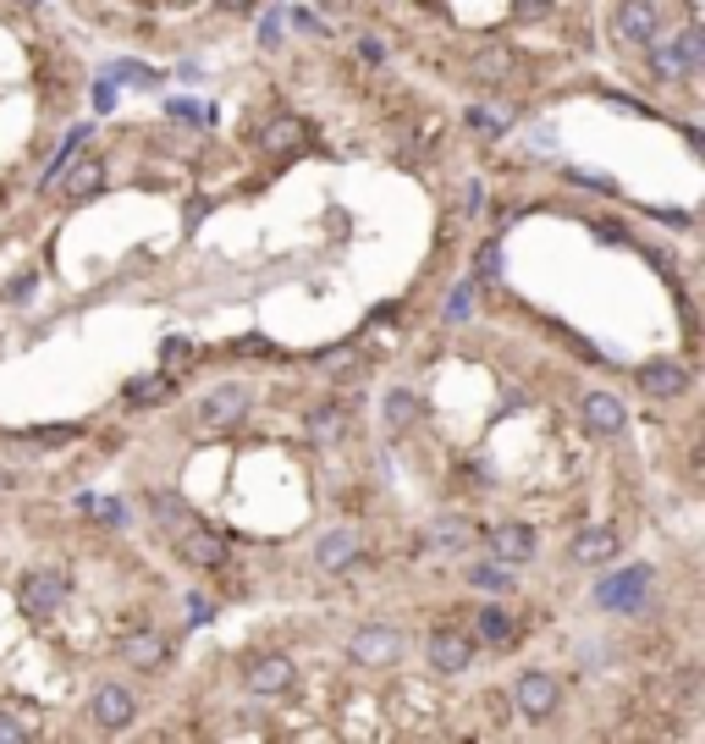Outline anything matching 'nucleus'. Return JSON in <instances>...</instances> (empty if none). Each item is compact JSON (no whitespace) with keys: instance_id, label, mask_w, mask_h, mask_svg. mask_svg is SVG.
Returning a JSON list of instances; mask_svg holds the SVG:
<instances>
[{"instance_id":"1","label":"nucleus","mask_w":705,"mask_h":744,"mask_svg":"<svg viewBox=\"0 0 705 744\" xmlns=\"http://www.w3.org/2000/svg\"><path fill=\"white\" fill-rule=\"evenodd\" d=\"M347 656L359 662V667H392V662L403 656V634H398V629H387V623L359 629V634H352V645H347Z\"/></svg>"},{"instance_id":"2","label":"nucleus","mask_w":705,"mask_h":744,"mask_svg":"<svg viewBox=\"0 0 705 744\" xmlns=\"http://www.w3.org/2000/svg\"><path fill=\"white\" fill-rule=\"evenodd\" d=\"M639 387H645V398L672 403V398H683V392H689V369H683V364H672V358H650V364L639 369Z\"/></svg>"},{"instance_id":"3","label":"nucleus","mask_w":705,"mask_h":744,"mask_svg":"<svg viewBox=\"0 0 705 744\" xmlns=\"http://www.w3.org/2000/svg\"><path fill=\"white\" fill-rule=\"evenodd\" d=\"M612 29H617V40H628V45H650V40H656V29H661L656 0H623Z\"/></svg>"},{"instance_id":"4","label":"nucleus","mask_w":705,"mask_h":744,"mask_svg":"<svg viewBox=\"0 0 705 744\" xmlns=\"http://www.w3.org/2000/svg\"><path fill=\"white\" fill-rule=\"evenodd\" d=\"M513 700H518V711H524V717H551V711H557V700H562V684H557L551 673H524V678H518V689H513Z\"/></svg>"},{"instance_id":"5","label":"nucleus","mask_w":705,"mask_h":744,"mask_svg":"<svg viewBox=\"0 0 705 744\" xmlns=\"http://www.w3.org/2000/svg\"><path fill=\"white\" fill-rule=\"evenodd\" d=\"M133 711H138V706H133V695H127L122 684H100V689L89 695V717H94L100 728H111V733H116V728H127V722H133Z\"/></svg>"},{"instance_id":"6","label":"nucleus","mask_w":705,"mask_h":744,"mask_svg":"<svg viewBox=\"0 0 705 744\" xmlns=\"http://www.w3.org/2000/svg\"><path fill=\"white\" fill-rule=\"evenodd\" d=\"M248 414V392L243 387H215L204 403H199V420L210 425V431H226V425H237Z\"/></svg>"},{"instance_id":"7","label":"nucleus","mask_w":705,"mask_h":744,"mask_svg":"<svg viewBox=\"0 0 705 744\" xmlns=\"http://www.w3.org/2000/svg\"><path fill=\"white\" fill-rule=\"evenodd\" d=\"M177 546H182V557L199 563V568H221V563H226V541L210 535L204 524H188V530L177 535Z\"/></svg>"},{"instance_id":"8","label":"nucleus","mask_w":705,"mask_h":744,"mask_svg":"<svg viewBox=\"0 0 705 744\" xmlns=\"http://www.w3.org/2000/svg\"><path fill=\"white\" fill-rule=\"evenodd\" d=\"M243 684H248L254 695H281V689L292 684V662H287V656H259V662L243 667Z\"/></svg>"},{"instance_id":"9","label":"nucleus","mask_w":705,"mask_h":744,"mask_svg":"<svg viewBox=\"0 0 705 744\" xmlns=\"http://www.w3.org/2000/svg\"><path fill=\"white\" fill-rule=\"evenodd\" d=\"M469 662H474V645H469L463 634H452V629L430 634V667H436V673H463Z\"/></svg>"},{"instance_id":"10","label":"nucleus","mask_w":705,"mask_h":744,"mask_svg":"<svg viewBox=\"0 0 705 744\" xmlns=\"http://www.w3.org/2000/svg\"><path fill=\"white\" fill-rule=\"evenodd\" d=\"M61 601H67V579H61V574H34V579L23 585V607H29L34 618L56 612Z\"/></svg>"},{"instance_id":"11","label":"nucleus","mask_w":705,"mask_h":744,"mask_svg":"<svg viewBox=\"0 0 705 744\" xmlns=\"http://www.w3.org/2000/svg\"><path fill=\"white\" fill-rule=\"evenodd\" d=\"M584 420H590V431H601V436H617V431L628 425V409H623L612 392H590V398H584Z\"/></svg>"},{"instance_id":"12","label":"nucleus","mask_w":705,"mask_h":744,"mask_svg":"<svg viewBox=\"0 0 705 744\" xmlns=\"http://www.w3.org/2000/svg\"><path fill=\"white\" fill-rule=\"evenodd\" d=\"M645 590H650V568H628L612 585H601V607H634Z\"/></svg>"},{"instance_id":"13","label":"nucleus","mask_w":705,"mask_h":744,"mask_svg":"<svg viewBox=\"0 0 705 744\" xmlns=\"http://www.w3.org/2000/svg\"><path fill=\"white\" fill-rule=\"evenodd\" d=\"M491 546H496L507 563H524V557H535V530H524V524H502V530L491 535Z\"/></svg>"},{"instance_id":"14","label":"nucleus","mask_w":705,"mask_h":744,"mask_svg":"<svg viewBox=\"0 0 705 744\" xmlns=\"http://www.w3.org/2000/svg\"><path fill=\"white\" fill-rule=\"evenodd\" d=\"M617 557V530H584L573 541V563H606Z\"/></svg>"},{"instance_id":"15","label":"nucleus","mask_w":705,"mask_h":744,"mask_svg":"<svg viewBox=\"0 0 705 744\" xmlns=\"http://www.w3.org/2000/svg\"><path fill=\"white\" fill-rule=\"evenodd\" d=\"M166 398H171V376H138V381H127V403L133 409H155Z\"/></svg>"},{"instance_id":"16","label":"nucleus","mask_w":705,"mask_h":744,"mask_svg":"<svg viewBox=\"0 0 705 744\" xmlns=\"http://www.w3.org/2000/svg\"><path fill=\"white\" fill-rule=\"evenodd\" d=\"M149 508H155V519H160L166 530H188V524H193V508H188L182 497H171V491H149Z\"/></svg>"},{"instance_id":"17","label":"nucleus","mask_w":705,"mask_h":744,"mask_svg":"<svg viewBox=\"0 0 705 744\" xmlns=\"http://www.w3.org/2000/svg\"><path fill=\"white\" fill-rule=\"evenodd\" d=\"M430 541H436L441 552H463V546L474 541V524H469V519H458V513H447V519L436 524V535H430Z\"/></svg>"},{"instance_id":"18","label":"nucleus","mask_w":705,"mask_h":744,"mask_svg":"<svg viewBox=\"0 0 705 744\" xmlns=\"http://www.w3.org/2000/svg\"><path fill=\"white\" fill-rule=\"evenodd\" d=\"M298 138H303V122H292V116H281V122L265 127V149H270V155H292Z\"/></svg>"},{"instance_id":"19","label":"nucleus","mask_w":705,"mask_h":744,"mask_svg":"<svg viewBox=\"0 0 705 744\" xmlns=\"http://www.w3.org/2000/svg\"><path fill=\"white\" fill-rule=\"evenodd\" d=\"M160 656H166V640H160V634H133V640H127V662H133V667H155Z\"/></svg>"},{"instance_id":"20","label":"nucleus","mask_w":705,"mask_h":744,"mask_svg":"<svg viewBox=\"0 0 705 744\" xmlns=\"http://www.w3.org/2000/svg\"><path fill=\"white\" fill-rule=\"evenodd\" d=\"M352 557V535L347 530H331L325 541H320V568H342Z\"/></svg>"},{"instance_id":"21","label":"nucleus","mask_w":705,"mask_h":744,"mask_svg":"<svg viewBox=\"0 0 705 744\" xmlns=\"http://www.w3.org/2000/svg\"><path fill=\"white\" fill-rule=\"evenodd\" d=\"M480 640L507 645V640H513V618H507L502 607H485V612H480Z\"/></svg>"},{"instance_id":"22","label":"nucleus","mask_w":705,"mask_h":744,"mask_svg":"<svg viewBox=\"0 0 705 744\" xmlns=\"http://www.w3.org/2000/svg\"><path fill=\"white\" fill-rule=\"evenodd\" d=\"M414 420H419V398L392 392V398H387V425H398V431H403V425H414Z\"/></svg>"},{"instance_id":"23","label":"nucleus","mask_w":705,"mask_h":744,"mask_svg":"<svg viewBox=\"0 0 705 744\" xmlns=\"http://www.w3.org/2000/svg\"><path fill=\"white\" fill-rule=\"evenodd\" d=\"M469 585H474V590H507L513 579H507L502 563H474V568H469Z\"/></svg>"},{"instance_id":"24","label":"nucleus","mask_w":705,"mask_h":744,"mask_svg":"<svg viewBox=\"0 0 705 744\" xmlns=\"http://www.w3.org/2000/svg\"><path fill=\"white\" fill-rule=\"evenodd\" d=\"M469 127H474V133H485V138H496V133L507 127V116H502V111H491V106H469Z\"/></svg>"},{"instance_id":"25","label":"nucleus","mask_w":705,"mask_h":744,"mask_svg":"<svg viewBox=\"0 0 705 744\" xmlns=\"http://www.w3.org/2000/svg\"><path fill=\"white\" fill-rule=\"evenodd\" d=\"M507 67H513V56H507V51H485V56L474 62V73H480V78H507Z\"/></svg>"},{"instance_id":"26","label":"nucleus","mask_w":705,"mask_h":744,"mask_svg":"<svg viewBox=\"0 0 705 744\" xmlns=\"http://www.w3.org/2000/svg\"><path fill=\"white\" fill-rule=\"evenodd\" d=\"M309 431H314L320 442H331V436L342 431V414H336V409H325V414H314V420H309Z\"/></svg>"},{"instance_id":"27","label":"nucleus","mask_w":705,"mask_h":744,"mask_svg":"<svg viewBox=\"0 0 705 744\" xmlns=\"http://www.w3.org/2000/svg\"><path fill=\"white\" fill-rule=\"evenodd\" d=\"M331 376H359V353H325Z\"/></svg>"},{"instance_id":"28","label":"nucleus","mask_w":705,"mask_h":744,"mask_svg":"<svg viewBox=\"0 0 705 744\" xmlns=\"http://www.w3.org/2000/svg\"><path fill=\"white\" fill-rule=\"evenodd\" d=\"M89 188H100V166H94V160L78 166V177H72V193H89Z\"/></svg>"},{"instance_id":"29","label":"nucleus","mask_w":705,"mask_h":744,"mask_svg":"<svg viewBox=\"0 0 705 744\" xmlns=\"http://www.w3.org/2000/svg\"><path fill=\"white\" fill-rule=\"evenodd\" d=\"M160 353H166V364H188V353H193V342H182V336H171V342H166Z\"/></svg>"},{"instance_id":"30","label":"nucleus","mask_w":705,"mask_h":744,"mask_svg":"<svg viewBox=\"0 0 705 744\" xmlns=\"http://www.w3.org/2000/svg\"><path fill=\"white\" fill-rule=\"evenodd\" d=\"M359 56H365V62H387V45H381V40H359Z\"/></svg>"},{"instance_id":"31","label":"nucleus","mask_w":705,"mask_h":744,"mask_svg":"<svg viewBox=\"0 0 705 744\" xmlns=\"http://www.w3.org/2000/svg\"><path fill=\"white\" fill-rule=\"evenodd\" d=\"M0 739H12V744H18V739H29V728H23V722H12V717H0Z\"/></svg>"},{"instance_id":"32","label":"nucleus","mask_w":705,"mask_h":744,"mask_svg":"<svg viewBox=\"0 0 705 744\" xmlns=\"http://www.w3.org/2000/svg\"><path fill=\"white\" fill-rule=\"evenodd\" d=\"M573 182H584V188H601V193H606V188H612V182H606V177H601V171H573Z\"/></svg>"},{"instance_id":"33","label":"nucleus","mask_w":705,"mask_h":744,"mask_svg":"<svg viewBox=\"0 0 705 744\" xmlns=\"http://www.w3.org/2000/svg\"><path fill=\"white\" fill-rule=\"evenodd\" d=\"M94 106H100V111H111V106H116V89H111V84H100V95H94Z\"/></svg>"},{"instance_id":"34","label":"nucleus","mask_w":705,"mask_h":744,"mask_svg":"<svg viewBox=\"0 0 705 744\" xmlns=\"http://www.w3.org/2000/svg\"><path fill=\"white\" fill-rule=\"evenodd\" d=\"M221 7H232V12H243V7H248V0H221Z\"/></svg>"},{"instance_id":"35","label":"nucleus","mask_w":705,"mask_h":744,"mask_svg":"<svg viewBox=\"0 0 705 744\" xmlns=\"http://www.w3.org/2000/svg\"><path fill=\"white\" fill-rule=\"evenodd\" d=\"M7 486H12V475H7V469H0V491H7Z\"/></svg>"}]
</instances>
